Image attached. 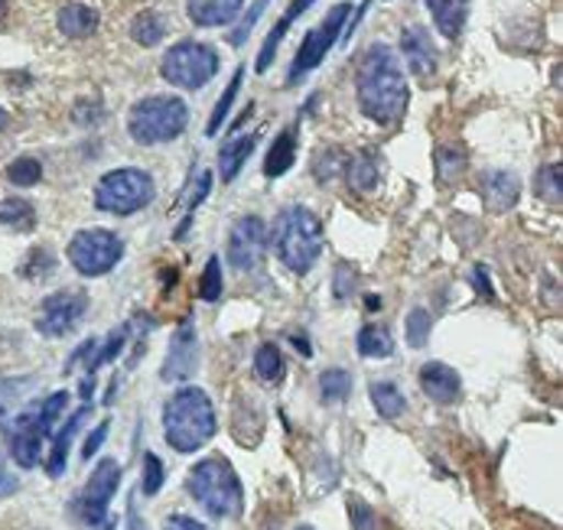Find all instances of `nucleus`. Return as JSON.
Listing matches in <instances>:
<instances>
[{
	"label": "nucleus",
	"instance_id": "nucleus-13",
	"mask_svg": "<svg viewBox=\"0 0 563 530\" xmlns=\"http://www.w3.org/2000/svg\"><path fill=\"white\" fill-rule=\"evenodd\" d=\"M267 247V225L257 216H247L229 234V264L235 270H254L264 261Z\"/></svg>",
	"mask_w": 563,
	"mask_h": 530
},
{
	"label": "nucleus",
	"instance_id": "nucleus-32",
	"mask_svg": "<svg viewBox=\"0 0 563 530\" xmlns=\"http://www.w3.org/2000/svg\"><path fill=\"white\" fill-rule=\"evenodd\" d=\"M7 179H10L13 186L30 189V186H36V183L43 179V166H40V159H33V156H20V159H13V163L7 166Z\"/></svg>",
	"mask_w": 563,
	"mask_h": 530
},
{
	"label": "nucleus",
	"instance_id": "nucleus-23",
	"mask_svg": "<svg viewBox=\"0 0 563 530\" xmlns=\"http://www.w3.org/2000/svg\"><path fill=\"white\" fill-rule=\"evenodd\" d=\"M59 33H66L69 40H81V36H91L98 30V10L85 7V3H66L59 10Z\"/></svg>",
	"mask_w": 563,
	"mask_h": 530
},
{
	"label": "nucleus",
	"instance_id": "nucleus-31",
	"mask_svg": "<svg viewBox=\"0 0 563 530\" xmlns=\"http://www.w3.org/2000/svg\"><path fill=\"white\" fill-rule=\"evenodd\" d=\"M254 375L264 380V384H277L284 378V358L274 345H261L257 355H254Z\"/></svg>",
	"mask_w": 563,
	"mask_h": 530
},
{
	"label": "nucleus",
	"instance_id": "nucleus-19",
	"mask_svg": "<svg viewBox=\"0 0 563 530\" xmlns=\"http://www.w3.org/2000/svg\"><path fill=\"white\" fill-rule=\"evenodd\" d=\"M85 417H88V404L79 407L73 417H69V423L56 433V443H53V453H49V462H46V472H49V478H59L63 472H66V462H69V450H73V440H76V433H79V427L85 423Z\"/></svg>",
	"mask_w": 563,
	"mask_h": 530
},
{
	"label": "nucleus",
	"instance_id": "nucleus-44",
	"mask_svg": "<svg viewBox=\"0 0 563 530\" xmlns=\"http://www.w3.org/2000/svg\"><path fill=\"white\" fill-rule=\"evenodd\" d=\"M163 530H209L206 525H199V521H192V518H186V515H173L166 525H163Z\"/></svg>",
	"mask_w": 563,
	"mask_h": 530
},
{
	"label": "nucleus",
	"instance_id": "nucleus-42",
	"mask_svg": "<svg viewBox=\"0 0 563 530\" xmlns=\"http://www.w3.org/2000/svg\"><path fill=\"white\" fill-rule=\"evenodd\" d=\"M352 290H355V270H352L349 264H339V267H335V297L345 300Z\"/></svg>",
	"mask_w": 563,
	"mask_h": 530
},
{
	"label": "nucleus",
	"instance_id": "nucleus-21",
	"mask_svg": "<svg viewBox=\"0 0 563 530\" xmlns=\"http://www.w3.org/2000/svg\"><path fill=\"white\" fill-rule=\"evenodd\" d=\"M310 3H317V0H294V3H290V10L280 16V23L267 33V40H264V46H261V56H257V73H267V69H271V59H274V53H277L280 40L287 36V30L294 26V20H297L300 13H307V10H310Z\"/></svg>",
	"mask_w": 563,
	"mask_h": 530
},
{
	"label": "nucleus",
	"instance_id": "nucleus-7",
	"mask_svg": "<svg viewBox=\"0 0 563 530\" xmlns=\"http://www.w3.org/2000/svg\"><path fill=\"white\" fill-rule=\"evenodd\" d=\"M154 179L144 169H114L104 173L95 186V206L111 216H134L154 202Z\"/></svg>",
	"mask_w": 563,
	"mask_h": 530
},
{
	"label": "nucleus",
	"instance_id": "nucleus-34",
	"mask_svg": "<svg viewBox=\"0 0 563 530\" xmlns=\"http://www.w3.org/2000/svg\"><path fill=\"white\" fill-rule=\"evenodd\" d=\"M128 335H131V325H121V329H114V332L108 335V342H104V349L98 352V358H91V362H88V378H95V372H98L101 365H108V362H114V358H118V352L124 349Z\"/></svg>",
	"mask_w": 563,
	"mask_h": 530
},
{
	"label": "nucleus",
	"instance_id": "nucleus-47",
	"mask_svg": "<svg viewBox=\"0 0 563 530\" xmlns=\"http://www.w3.org/2000/svg\"><path fill=\"white\" fill-rule=\"evenodd\" d=\"M294 345H297V349H300V352H303V355L310 358V342H307V339H300V335H294Z\"/></svg>",
	"mask_w": 563,
	"mask_h": 530
},
{
	"label": "nucleus",
	"instance_id": "nucleus-5",
	"mask_svg": "<svg viewBox=\"0 0 563 530\" xmlns=\"http://www.w3.org/2000/svg\"><path fill=\"white\" fill-rule=\"evenodd\" d=\"M66 407H69V394H66V390H56V394H49L43 404H36V407L16 413V417L3 427L7 443H10V453H13V459H16L23 468H33V465L40 462V446H43V440L49 437L53 423L63 417Z\"/></svg>",
	"mask_w": 563,
	"mask_h": 530
},
{
	"label": "nucleus",
	"instance_id": "nucleus-43",
	"mask_svg": "<svg viewBox=\"0 0 563 530\" xmlns=\"http://www.w3.org/2000/svg\"><path fill=\"white\" fill-rule=\"evenodd\" d=\"M104 437H108V420L95 427V433H91V437L85 440V446H81V455H85V459H91V455H95V453H98V450H101V443H104Z\"/></svg>",
	"mask_w": 563,
	"mask_h": 530
},
{
	"label": "nucleus",
	"instance_id": "nucleus-11",
	"mask_svg": "<svg viewBox=\"0 0 563 530\" xmlns=\"http://www.w3.org/2000/svg\"><path fill=\"white\" fill-rule=\"evenodd\" d=\"M349 10H352V3H335V7L325 13V20H322L320 26H313V30L307 33V40L300 43L297 59H294V66H290V76H287L290 85L300 81L303 76H310L322 59H325V53L335 46V40H339L342 26H345V20H349Z\"/></svg>",
	"mask_w": 563,
	"mask_h": 530
},
{
	"label": "nucleus",
	"instance_id": "nucleus-10",
	"mask_svg": "<svg viewBox=\"0 0 563 530\" xmlns=\"http://www.w3.org/2000/svg\"><path fill=\"white\" fill-rule=\"evenodd\" d=\"M121 251H124L121 238L114 231H104V228H88L69 241V261L81 277L108 274L121 261Z\"/></svg>",
	"mask_w": 563,
	"mask_h": 530
},
{
	"label": "nucleus",
	"instance_id": "nucleus-37",
	"mask_svg": "<svg viewBox=\"0 0 563 530\" xmlns=\"http://www.w3.org/2000/svg\"><path fill=\"white\" fill-rule=\"evenodd\" d=\"M427 339H430V312H427V309H413V312L407 316V342H410L413 349H423Z\"/></svg>",
	"mask_w": 563,
	"mask_h": 530
},
{
	"label": "nucleus",
	"instance_id": "nucleus-48",
	"mask_svg": "<svg viewBox=\"0 0 563 530\" xmlns=\"http://www.w3.org/2000/svg\"><path fill=\"white\" fill-rule=\"evenodd\" d=\"M368 309H382V300H378V297H368Z\"/></svg>",
	"mask_w": 563,
	"mask_h": 530
},
{
	"label": "nucleus",
	"instance_id": "nucleus-45",
	"mask_svg": "<svg viewBox=\"0 0 563 530\" xmlns=\"http://www.w3.org/2000/svg\"><path fill=\"white\" fill-rule=\"evenodd\" d=\"M128 530H147V525H144L141 515H137V498H134V495L128 498Z\"/></svg>",
	"mask_w": 563,
	"mask_h": 530
},
{
	"label": "nucleus",
	"instance_id": "nucleus-41",
	"mask_svg": "<svg viewBox=\"0 0 563 530\" xmlns=\"http://www.w3.org/2000/svg\"><path fill=\"white\" fill-rule=\"evenodd\" d=\"M264 7H267V0H254V3H251L247 16L239 23V30L232 33V46H244V40H247V33L254 30V23H257V16L264 13Z\"/></svg>",
	"mask_w": 563,
	"mask_h": 530
},
{
	"label": "nucleus",
	"instance_id": "nucleus-30",
	"mask_svg": "<svg viewBox=\"0 0 563 530\" xmlns=\"http://www.w3.org/2000/svg\"><path fill=\"white\" fill-rule=\"evenodd\" d=\"M0 225L30 231L36 225V212L26 199H7V202H0Z\"/></svg>",
	"mask_w": 563,
	"mask_h": 530
},
{
	"label": "nucleus",
	"instance_id": "nucleus-18",
	"mask_svg": "<svg viewBox=\"0 0 563 530\" xmlns=\"http://www.w3.org/2000/svg\"><path fill=\"white\" fill-rule=\"evenodd\" d=\"M242 7L244 0H189V20L196 26H225Z\"/></svg>",
	"mask_w": 563,
	"mask_h": 530
},
{
	"label": "nucleus",
	"instance_id": "nucleus-20",
	"mask_svg": "<svg viewBox=\"0 0 563 530\" xmlns=\"http://www.w3.org/2000/svg\"><path fill=\"white\" fill-rule=\"evenodd\" d=\"M430 7V16L437 23V30L446 36V40H456L466 26V10H470V0H427Z\"/></svg>",
	"mask_w": 563,
	"mask_h": 530
},
{
	"label": "nucleus",
	"instance_id": "nucleus-14",
	"mask_svg": "<svg viewBox=\"0 0 563 530\" xmlns=\"http://www.w3.org/2000/svg\"><path fill=\"white\" fill-rule=\"evenodd\" d=\"M199 365V339H196V329L192 322H183L173 339H169V349H166V362H163V380H186L192 378Z\"/></svg>",
	"mask_w": 563,
	"mask_h": 530
},
{
	"label": "nucleus",
	"instance_id": "nucleus-27",
	"mask_svg": "<svg viewBox=\"0 0 563 530\" xmlns=\"http://www.w3.org/2000/svg\"><path fill=\"white\" fill-rule=\"evenodd\" d=\"M372 404H375V410L385 417V420H398L404 410H407V400H404V394L391 384V380H375L372 384Z\"/></svg>",
	"mask_w": 563,
	"mask_h": 530
},
{
	"label": "nucleus",
	"instance_id": "nucleus-36",
	"mask_svg": "<svg viewBox=\"0 0 563 530\" xmlns=\"http://www.w3.org/2000/svg\"><path fill=\"white\" fill-rule=\"evenodd\" d=\"M219 297H222V264H219V257H209L202 284H199V300L216 303Z\"/></svg>",
	"mask_w": 563,
	"mask_h": 530
},
{
	"label": "nucleus",
	"instance_id": "nucleus-51",
	"mask_svg": "<svg viewBox=\"0 0 563 530\" xmlns=\"http://www.w3.org/2000/svg\"><path fill=\"white\" fill-rule=\"evenodd\" d=\"M297 530H313V528H307V525H303V528H297Z\"/></svg>",
	"mask_w": 563,
	"mask_h": 530
},
{
	"label": "nucleus",
	"instance_id": "nucleus-29",
	"mask_svg": "<svg viewBox=\"0 0 563 530\" xmlns=\"http://www.w3.org/2000/svg\"><path fill=\"white\" fill-rule=\"evenodd\" d=\"M466 163H470V156H466V151H463L460 144H443V147L437 151V173H440L443 183L460 179V176L466 173Z\"/></svg>",
	"mask_w": 563,
	"mask_h": 530
},
{
	"label": "nucleus",
	"instance_id": "nucleus-38",
	"mask_svg": "<svg viewBox=\"0 0 563 530\" xmlns=\"http://www.w3.org/2000/svg\"><path fill=\"white\" fill-rule=\"evenodd\" d=\"M163 478H166V472H163L161 459L154 453L144 455V482H141L144 495H157L163 488Z\"/></svg>",
	"mask_w": 563,
	"mask_h": 530
},
{
	"label": "nucleus",
	"instance_id": "nucleus-39",
	"mask_svg": "<svg viewBox=\"0 0 563 530\" xmlns=\"http://www.w3.org/2000/svg\"><path fill=\"white\" fill-rule=\"evenodd\" d=\"M538 192H541L548 202H561V166H548V169L538 176Z\"/></svg>",
	"mask_w": 563,
	"mask_h": 530
},
{
	"label": "nucleus",
	"instance_id": "nucleus-24",
	"mask_svg": "<svg viewBox=\"0 0 563 530\" xmlns=\"http://www.w3.org/2000/svg\"><path fill=\"white\" fill-rule=\"evenodd\" d=\"M257 147V134H244V137H235V141H229L222 153H219V169H222V179L225 183H232L239 173H242V166L247 163V156L254 153Z\"/></svg>",
	"mask_w": 563,
	"mask_h": 530
},
{
	"label": "nucleus",
	"instance_id": "nucleus-40",
	"mask_svg": "<svg viewBox=\"0 0 563 530\" xmlns=\"http://www.w3.org/2000/svg\"><path fill=\"white\" fill-rule=\"evenodd\" d=\"M23 387H26V380L0 378V417L13 410V404L23 397Z\"/></svg>",
	"mask_w": 563,
	"mask_h": 530
},
{
	"label": "nucleus",
	"instance_id": "nucleus-50",
	"mask_svg": "<svg viewBox=\"0 0 563 530\" xmlns=\"http://www.w3.org/2000/svg\"><path fill=\"white\" fill-rule=\"evenodd\" d=\"M7 16V0H0V20Z\"/></svg>",
	"mask_w": 563,
	"mask_h": 530
},
{
	"label": "nucleus",
	"instance_id": "nucleus-6",
	"mask_svg": "<svg viewBox=\"0 0 563 530\" xmlns=\"http://www.w3.org/2000/svg\"><path fill=\"white\" fill-rule=\"evenodd\" d=\"M186 124H189V108H186L183 98H173V95L144 98L128 114V131L144 147L176 141L186 131Z\"/></svg>",
	"mask_w": 563,
	"mask_h": 530
},
{
	"label": "nucleus",
	"instance_id": "nucleus-4",
	"mask_svg": "<svg viewBox=\"0 0 563 530\" xmlns=\"http://www.w3.org/2000/svg\"><path fill=\"white\" fill-rule=\"evenodd\" d=\"M277 257L294 270V274H310L313 264L320 261L322 251V222L303 206H290L274 219L271 231Z\"/></svg>",
	"mask_w": 563,
	"mask_h": 530
},
{
	"label": "nucleus",
	"instance_id": "nucleus-9",
	"mask_svg": "<svg viewBox=\"0 0 563 530\" xmlns=\"http://www.w3.org/2000/svg\"><path fill=\"white\" fill-rule=\"evenodd\" d=\"M118 485H121V465H118V459H101L95 465L85 492L76 498V515H79V521L85 528L111 530V525H108V505H111Z\"/></svg>",
	"mask_w": 563,
	"mask_h": 530
},
{
	"label": "nucleus",
	"instance_id": "nucleus-35",
	"mask_svg": "<svg viewBox=\"0 0 563 530\" xmlns=\"http://www.w3.org/2000/svg\"><path fill=\"white\" fill-rule=\"evenodd\" d=\"M244 78V69H239L232 81H229V88H225V95L219 98V104H216V111H212V121H209V137H216L219 134V128H222V121L229 118V111H232V104H235V95H239V85H242Z\"/></svg>",
	"mask_w": 563,
	"mask_h": 530
},
{
	"label": "nucleus",
	"instance_id": "nucleus-28",
	"mask_svg": "<svg viewBox=\"0 0 563 530\" xmlns=\"http://www.w3.org/2000/svg\"><path fill=\"white\" fill-rule=\"evenodd\" d=\"M163 33H166V23H163L154 10L137 13V16H134V23H131V40H134L137 46H147V49H151V46H157V43H163Z\"/></svg>",
	"mask_w": 563,
	"mask_h": 530
},
{
	"label": "nucleus",
	"instance_id": "nucleus-15",
	"mask_svg": "<svg viewBox=\"0 0 563 530\" xmlns=\"http://www.w3.org/2000/svg\"><path fill=\"white\" fill-rule=\"evenodd\" d=\"M401 53L407 69L417 78H430L437 73V46L430 43V33L423 26H407L401 33Z\"/></svg>",
	"mask_w": 563,
	"mask_h": 530
},
{
	"label": "nucleus",
	"instance_id": "nucleus-17",
	"mask_svg": "<svg viewBox=\"0 0 563 530\" xmlns=\"http://www.w3.org/2000/svg\"><path fill=\"white\" fill-rule=\"evenodd\" d=\"M483 196L485 202L495 209V212H505L518 202L521 196V179L515 173H505V169H492L483 176Z\"/></svg>",
	"mask_w": 563,
	"mask_h": 530
},
{
	"label": "nucleus",
	"instance_id": "nucleus-33",
	"mask_svg": "<svg viewBox=\"0 0 563 530\" xmlns=\"http://www.w3.org/2000/svg\"><path fill=\"white\" fill-rule=\"evenodd\" d=\"M320 390L325 404L345 400V397H349V390H352V378H349V372H342V368H329V372H322Z\"/></svg>",
	"mask_w": 563,
	"mask_h": 530
},
{
	"label": "nucleus",
	"instance_id": "nucleus-8",
	"mask_svg": "<svg viewBox=\"0 0 563 530\" xmlns=\"http://www.w3.org/2000/svg\"><path fill=\"white\" fill-rule=\"evenodd\" d=\"M219 73V53L206 43H196V40H183L176 43L166 56H163L161 76L176 85V88H202L209 85Z\"/></svg>",
	"mask_w": 563,
	"mask_h": 530
},
{
	"label": "nucleus",
	"instance_id": "nucleus-12",
	"mask_svg": "<svg viewBox=\"0 0 563 530\" xmlns=\"http://www.w3.org/2000/svg\"><path fill=\"white\" fill-rule=\"evenodd\" d=\"M88 309V297L79 290H59L53 297H46L40 306V316H36V329L49 339H59V335H69L76 325L81 322Z\"/></svg>",
	"mask_w": 563,
	"mask_h": 530
},
{
	"label": "nucleus",
	"instance_id": "nucleus-46",
	"mask_svg": "<svg viewBox=\"0 0 563 530\" xmlns=\"http://www.w3.org/2000/svg\"><path fill=\"white\" fill-rule=\"evenodd\" d=\"M352 515H355V528L358 530H372V511L365 508V505H352Z\"/></svg>",
	"mask_w": 563,
	"mask_h": 530
},
{
	"label": "nucleus",
	"instance_id": "nucleus-3",
	"mask_svg": "<svg viewBox=\"0 0 563 530\" xmlns=\"http://www.w3.org/2000/svg\"><path fill=\"white\" fill-rule=\"evenodd\" d=\"M189 495L202 505V511H209V515L219 518V521L242 518V478H239V472L232 468V462L222 459V455L202 459V462L189 472Z\"/></svg>",
	"mask_w": 563,
	"mask_h": 530
},
{
	"label": "nucleus",
	"instance_id": "nucleus-26",
	"mask_svg": "<svg viewBox=\"0 0 563 530\" xmlns=\"http://www.w3.org/2000/svg\"><path fill=\"white\" fill-rule=\"evenodd\" d=\"M358 355L362 358H391L395 355V339L385 325H365L358 332Z\"/></svg>",
	"mask_w": 563,
	"mask_h": 530
},
{
	"label": "nucleus",
	"instance_id": "nucleus-2",
	"mask_svg": "<svg viewBox=\"0 0 563 530\" xmlns=\"http://www.w3.org/2000/svg\"><path fill=\"white\" fill-rule=\"evenodd\" d=\"M216 410L212 400L206 397V390L199 387H183L166 400L163 410V433L166 443L176 453H196L202 450L212 437H216Z\"/></svg>",
	"mask_w": 563,
	"mask_h": 530
},
{
	"label": "nucleus",
	"instance_id": "nucleus-49",
	"mask_svg": "<svg viewBox=\"0 0 563 530\" xmlns=\"http://www.w3.org/2000/svg\"><path fill=\"white\" fill-rule=\"evenodd\" d=\"M7 121H10V114H7V111H0V131L7 128Z\"/></svg>",
	"mask_w": 563,
	"mask_h": 530
},
{
	"label": "nucleus",
	"instance_id": "nucleus-25",
	"mask_svg": "<svg viewBox=\"0 0 563 530\" xmlns=\"http://www.w3.org/2000/svg\"><path fill=\"white\" fill-rule=\"evenodd\" d=\"M294 159H297V137H294V131H284L264 159V176H271V179L284 176L294 166Z\"/></svg>",
	"mask_w": 563,
	"mask_h": 530
},
{
	"label": "nucleus",
	"instance_id": "nucleus-16",
	"mask_svg": "<svg viewBox=\"0 0 563 530\" xmlns=\"http://www.w3.org/2000/svg\"><path fill=\"white\" fill-rule=\"evenodd\" d=\"M420 387H423V394L430 397V400H437V404H453L456 397H460V375L450 368V365H443V362H430V365H423L420 368Z\"/></svg>",
	"mask_w": 563,
	"mask_h": 530
},
{
	"label": "nucleus",
	"instance_id": "nucleus-1",
	"mask_svg": "<svg viewBox=\"0 0 563 530\" xmlns=\"http://www.w3.org/2000/svg\"><path fill=\"white\" fill-rule=\"evenodd\" d=\"M355 91H358V108L378 121V124H395L407 111V81L404 69L395 56V49L388 46H372L362 63H358V76H355Z\"/></svg>",
	"mask_w": 563,
	"mask_h": 530
},
{
	"label": "nucleus",
	"instance_id": "nucleus-22",
	"mask_svg": "<svg viewBox=\"0 0 563 530\" xmlns=\"http://www.w3.org/2000/svg\"><path fill=\"white\" fill-rule=\"evenodd\" d=\"M345 176H349V186L355 192H372L378 186V156L372 151H358L355 156L345 159Z\"/></svg>",
	"mask_w": 563,
	"mask_h": 530
}]
</instances>
